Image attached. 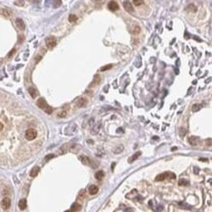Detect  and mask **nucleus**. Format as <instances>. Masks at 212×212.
<instances>
[{"instance_id":"nucleus-1","label":"nucleus","mask_w":212,"mask_h":212,"mask_svg":"<svg viewBox=\"0 0 212 212\" xmlns=\"http://www.w3.org/2000/svg\"><path fill=\"white\" fill-rule=\"evenodd\" d=\"M171 178V179H175L176 178V175L174 173H171V172H165V173H162V174H159L156 176V182H159V181H163L164 179L166 178Z\"/></svg>"},{"instance_id":"nucleus-2","label":"nucleus","mask_w":212,"mask_h":212,"mask_svg":"<svg viewBox=\"0 0 212 212\" xmlns=\"http://www.w3.org/2000/svg\"><path fill=\"white\" fill-rule=\"evenodd\" d=\"M36 136H37V132H36L34 129H32V128L27 129L26 132H25V138H26V140H28V141L34 140V139L36 138Z\"/></svg>"},{"instance_id":"nucleus-3","label":"nucleus","mask_w":212,"mask_h":212,"mask_svg":"<svg viewBox=\"0 0 212 212\" xmlns=\"http://www.w3.org/2000/svg\"><path fill=\"white\" fill-rule=\"evenodd\" d=\"M57 44V40L54 36H50L46 39V46L49 48V49H53Z\"/></svg>"},{"instance_id":"nucleus-4","label":"nucleus","mask_w":212,"mask_h":212,"mask_svg":"<svg viewBox=\"0 0 212 212\" xmlns=\"http://www.w3.org/2000/svg\"><path fill=\"white\" fill-rule=\"evenodd\" d=\"M123 7L126 12L128 13H134V7L130 1H123Z\"/></svg>"},{"instance_id":"nucleus-5","label":"nucleus","mask_w":212,"mask_h":212,"mask_svg":"<svg viewBox=\"0 0 212 212\" xmlns=\"http://www.w3.org/2000/svg\"><path fill=\"white\" fill-rule=\"evenodd\" d=\"M36 105H37V107H38L39 109H42V110H45V109H46V107L48 106V105H47V102L45 101V99H43V98L38 99Z\"/></svg>"},{"instance_id":"nucleus-6","label":"nucleus","mask_w":212,"mask_h":212,"mask_svg":"<svg viewBox=\"0 0 212 212\" xmlns=\"http://www.w3.org/2000/svg\"><path fill=\"white\" fill-rule=\"evenodd\" d=\"M1 205H2V207H3L5 210L9 209V208H10V206H11V200H10L9 198H5V199L2 200Z\"/></svg>"},{"instance_id":"nucleus-7","label":"nucleus","mask_w":212,"mask_h":212,"mask_svg":"<svg viewBox=\"0 0 212 212\" xmlns=\"http://www.w3.org/2000/svg\"><path fill=\"white\" fill-rule=\"evenodd\" d=\"M141 31V28H140V26L138 25H133V26L132 27H130V32L132 33V34H134V35H136V34H138L139 32Z\"/></svg>"},{"instance_id":"nucleus-8","label":"nucleus","mask_w":212,"mask_h":212,"mask_svg":"<svg viewBox=\"0 0 212 212\" xmlns=\"http://www.w3.org/2000/svg\"><path fill=\"white\" fill-rule=\"evenodd\" d=\"M108 7H109V9L111 10V11H117L118 9H119V6H118V4L115 2V1H111V2H109V5H108Z\"/></svg>"},{"instance_id":"nucleus-9","label":"nucleus","mask_w":212,"mask_h":212,"mask_svg":"<svg viewBox=\"0 0 212 212\" xmlns=\"http://www.w3.org/2000/svg\"><path fill=\"white\" fill-rule=\"evenodd\" d=\"M16 25L18 26V28H20L21 30H24L25 28V25L24 23V21L22 19H16Z\"/></svg>"},{"instance_id":"nucleus-10","label":"nucleus","mask_w":212,"mask_h":212,"mask_svg":"<svg viewBox=\"0 0 212 212\" xmlns=\"http://www.w3.org/2000/svg\"><path fill=\"white\" fill-rule=\"evenodd\" d=\"M200 142V139L198 137H194V136H192V137L189 138V143L193 146H196Z\"/></svg>"},{"instance_id":"nucleus-11","label":"nucleus","mask_w":212,"mask_h":212,"mask_svg":"<svg viewBox=\"0 0 212 212\" xmlns=\"http://www.w3.org/2000/svg\"><path fill=\"white\" fill-rule=\"evenodd\" d=\"M141 154H142L141 151H137V153H136V154H134V155H133V156H131V157H130V158L128 159V161H129L130 163H132L133 161H135L136 159H137V158H138V157H139V156H141Z\"/></svg>"},{"instance_id":"nucleus-12","label":"nucleus","mask_w":212,"mask_h":212,"mask_svg":"<svg viewBox=\"0 0 212 212\" xmlns=\"http://www.w3.org/2000/svg\"><path fill=\"white\" fill-rule=\"evenodd\" d=\"M39 170H40V168L38 167V166H35V167H33L32 170L30 171V176H31V177H36L37 174L39 173Z\"/></svg>"},{"instance_id":"nucleus-13","label":"nucleus","mask_w":212,"mask_h":212,"mask_svg":"<svg viewBox=\"0 0 212 212\" xmlns=\"http://www.w3.org/2000/svg\"><path fill=\"white\" fill-rule=\"evenodd\" d=\"M19 207L21 210H25L26 208V200H25V199L21 200L19 201Z\"/></svg>"},{"instance_id":"nucleus-14","label":"nucleus","mask_w":212,"mask_h":212,"mask_svg":"<svg viewBox=\"0 0 212 212\" xmlns=\"http://www.w3.org/2000/svg\"><path fill=\"white\" fill-rule=\"evenodd\" d=\"M87 104V100L84 99V98H80L78 101H77V106L79 108H82V107H85Z\"/></svg>"},{"instance_id":"nucleus-15","label":"nucleus","mask_w":212,"mask_h":212,"mask_svg":"<svg viewBox=\"0 0 212 212\" xmlns=\"http://www.w3.org/2000/svg\"><path fill=\"white\" fill-rule=\"evenodd\" d=\"M97 193H98V187L97 186H95V185L90 186V188H89V193L90 194H96Z\"/></svg>"},{"instance_id":"nucleus-16","label":"nucleus","mask_w":212,"mask_h":212,"mask_svg":"<svg viewBox=\"0 0 212 212\" xmlns=\"http://www.w3.org/2000/svg\"><path fill=\"white\" fill-rule=\"evenodd\" d=\"M28 93H29V95L31 96L32 98H35L36 96H37V91L33 88V87H30V88H28Z\"/></svg>"},{"instance_id":"nucleus-17","label":"nucleus","mask_w":212,"mask_h":212,"mask_svg":"<svg viewBox=\"0 0 212 212\" xmlns=\"http://www.w3.org/2000/svg\"><path fill=\"white\" fill-rule=\"evenodd\" d=\"M104 176H105V173H104V171H102V170H100V171H98L96 174H95V177H96V179L97 180H102L103 178H104Z\"/></svg>"},{"instance_id":"nucleus-18","label":"nucleus","mask_w":212,"mask_h":212,"mask_svg":"<svg viewBox=\"0 0 212 212\" xmlns=\"http://www.w3.org/2000/svg\"><path fill=\"white\" fill-rule=\"evenodd\" d=\"M80 159H81L82 163H84V164H86V165H90V164H91V160H90V158L87 157V156H82V157H80Z\"/></svg>"},{"instance_id":"nucleus-19","label":"nucleus","mask_w":212,"mask_h":212,"mask_svg":"<svg viewBox=\"0 0 212 212\" xmlns=\"http://www.w3.org/2000/svg\"><path fill=\"white\" fill-rule=\"evenodd\" d=\"M0 13H1L3 16H5V17H10L11 16L10 11L7 10V9H1V10H0Z\"/></svg>"},{"instance_id":"nucleus-20","label":"nucleus","mask_w":212,"mask_h":212,"mask_svg":"<svg viewBox=\"0 0 212 212\" xmlns=\"http://www.w3.org/2000/svg\"><path fill=\"white\" fill-rule=\"evenodd\" d=\"M179 186H188L189 185V181L186 179H180L179 180Z\"/></svg>"},{"instance_id":"nucleus-21","label":"nucleus","mask_w":212,"mask_h":212,"mask_svg":"<svg viewBox=\"0 0 212 212\" xmlns=\"http://www.w3.org/2000/svg\"><path fill=\"white\" fill-rule=\"evenodd\" d=\"M200 108H201V106H200V105H199V104H194V105L193 106V108H192V111H193V112H199V111L200 110Z\"/></svg>"},{"instance_id":"nucleus-22","label":"nucleus","mask_w":212,"mask_h":212,"mask_svg":"<svg viewBox=\"0 0 212 212\" xmlns=\"http://www.w3.org/2000/svg\"><path fill=\"white\" fill-rule=\"evenodd\" d=\"M80 208H81L80 204H78V203H74V204H72V206H71V211H78Z\"/></svg>"},{"instance_id":"nucleus-23","label":"nucleus","mask_w":212,"mask_h":212,"mask_svg":"<svg viewBox=\"0 0 212 212\" xmlns=\"http://www.w3.org/2000/svg\"><path fill=\"white\" fill-rule=\"evenodd\" d=\"M76 20H77V17L75 16V15H69V21L70 23H74V22H76Z\"/></svg>"},{"instance_id":"nucleus-24","label":"nucleus","mask_w":212,"mask_h":212,"mask_svg":"<svg viewBox=\"0 0 212 212\" xmlns=\"http://www.w3.org/2000/svg\"><path fill=\"white\" fill-rule=\"evenodd\" d=\"M133 3H134L136 6H141V5H143L145 2L143 1V0H134Z\"/></svg>"},{"instance_id":"nucleus-25","label":"nucleus","mask_w":212,"mask_h":212,"mask_svg":"<svg viewBox=\"0 0 212 212\" xmlns=\"http://www.w3.org/2000/svg\"><path fill=\"white\" fill-rule=\"evenodd\" d=\"M112 64H110V65L104 66L103 68H101V70H102V71H105V70H108V69H112Z\"/></svg>"},{"instance_id":"nucleus-26","label":"nucleus","mask_w":212,"mask_h":212,"mask_svg":"<svg viewBox=\"0 0 212 212\" xmlns=\"http://www.w3.org/2000/svg\"><path fill=\"white\" fill-rule=\"evenodd\" d=\"M44 111L46 112H47L48 114H50V113H52V112H53V109H52L51 107H49V106H47V107H46V109H45Z\"/></svg>"},{"instance_id":"nucleus-27","label":"nucleus","mask_w":212,"mask_h":212,"mask_svg":"<svg viewBox=\"0 0 212 212\" xmlns=\"http://www.w3.org/2000/svg\"><path fill=\"white\" fill-rule=\"evenodd\" d=\"M14 3L16 5H18V6H24L25 5V1H22V0H21V1H15Z\"/></svg>"},{"instance_id":"nucleus-28","label":"nucleus","mask_w":212,"mask_h":212,"mask_svg":"<svg viewBox=\"0 0 212 212\" xmlns=\"http://www.w3.org/2000/svg\"><path fill=\"white\" fill-rule=\"evenodd\" d=\"M185 134H186V130L183 129V128H181L180 129V136H181V137H183V136H185Z\"/></svg>"},{"instance_id":"nucleus-29","label":"nucleus","mask_w":212,"mask_h":212,"mask_svg":"<svg viewBox=\"0 0 212 212\" xmlns=\"http://www.w3.org/2000/svg\"><path fill=\"white\" fill-rule=\"evenodd\" d=\"M61 4H62V1H55V2H54V7L57 8V7H59Z\"/></svg>"},{"instance_id":"nucleus-30","label":"nucleus","mask_w":212,"mask_h":212,"mask_svg":"<svg viewBox=\"0 0 212 212\" xmlns=\"http://www.w3.org/2000/svg\"><path fill=\"white\" fill-rule=\"evenodd\" d=\"M67 116V112H62L59 114V117H66Z\"/></svg>"},{"instance_id":"nucleus-31","label":"nucleus","mask_w":212,"mask_h":212,"mask_svg":"<svg viewBox=\"0 0 212 212\" xmlns=\"http://www.w3.org/2000/svg\"><path fill=\"white\" fill-rule=\"evenodd\" d=\"M54 156H55L54 155H48V156H47L46 157H45V159H46V160H49V159H51V158H53Z\"/></svg>"},{"instance_id":"nucleus-32","label":"nucleus","mask_w":212,"mask_h":212,"mask_svg":"<svg viewBox=\"0 0 212 212\" xmlns=\"http://www.w3.org/2000/svg\"><path fill=\"white\" fill-rule=\"evenodd\" d=\"M15 51H16V50H15V49H13V50H12V51H11V52H10V53L8 54V57L10 58V57H11V56H12V55H13V54L15 53Z\"/></svg>"},{"instance_id":"nucleus-33","label":"nucleus","mask_w":212,"mask_h":212,"mask_svg":"<svg viewBox=\"0 0 212 212\" xmlns=\"http://www.w3.org/2000/svg\"><path fill=\"white\" fill-rule=\"evenodd\" d=\"M2 129H3V124H2L1 122H0V131H1Z\"/></svg>"},{"instance_id":"nucleus-34","label":"nucleus","mask_w":212,"mask_h":212,"mask_svg":"<svg viewBox=\"0 0 212 212\" xmlns=\"http://www.w3.org/2000/svg\"><path fill=\"white\" fill-rule=\"evenodd\" d=\"M124 212H133V210L132 209H126Z\"/></svg>"},{"instance_id":"nucleus-35","label":"nucleus","mask_w":212,"mask_h":212,"mask_svg":"<svg viewBox=\"0 0 212 212\" xmlns=\"http://www.w3.org/2000/svg\"><path fill=\"white\" fill-rule=\"evenodd\" d=\"M39 59H41V57H37V58H36V63L39 62Z\"/></svg>"},{"instance_id":"nucleus-36","label":"nucleus","mask_w":212,"mask_h":212,"mask_svg":"<svg viewBox=\"0 0 212 212\" xmlns=\"http://www.w3.org/2000/svg\"><path fill=\"white\" fill-rule=\"evenodd\" d=\"M65 212H72L71 210H67V211H65Z\"/></svg>"},{"instance_id":"nucleus-37","label":"nucleus","mask_w":212,"mask_h":212,"mask_svg":"<svg viewBox=\"0 0 212 212\" xmlns=\"http://www.w3.org/2000/svg\"><path fill=\"white\" fill-rule=\"evenodd\" d=\"M1 64H2V61H0V65H1Z\"/></svg>"}]
</instances>
